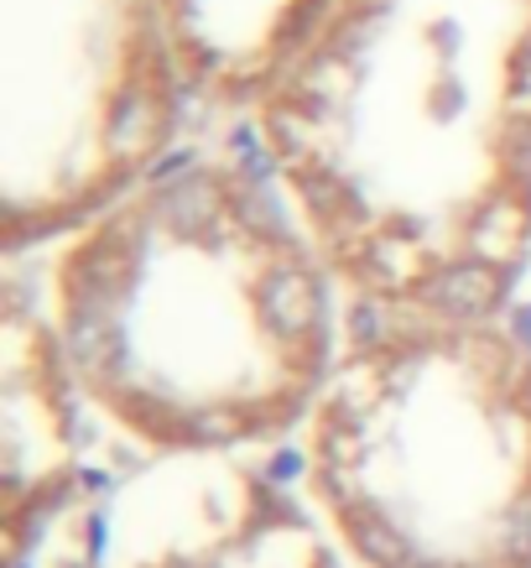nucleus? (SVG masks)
I'll return each mask as SVG.
<instances>
[{"mask_svg":"<svg viewBox=\"0 0 531 568\" xmlns=\"http://www.w3.org/2000/svg\"><path fill=\"white\" fill-rule=\"evenodd\" d=\"M355 548L370 558L376 568H411V542L396 532L386 517H355Z\"/></svg>","mask_w":531,"mask_h":568,"instance_id":"20e7f679","label":"nucleus"},{"mask_svg":"<svg viewBox=\"0 0 531 568\" xmlns=\"http://www.w3.org/2000/svg\"><path fill=\"white\" fill-rule=\"evenodd\" d=\"M183 73L156 0H0L6 241L89 220L172 156Z\"/></svg>","mask_w":531,"mask_h":568,"instance_id":"f03ea898","label":"nucleus"},{"mask_svg":"<svg viewBox=\"0 0 531 568\" xmlns=\"http://www.w3.org/2000/svg\"><path fill=\"white\" fill-rule=\"evenodd\" d=\"M411 568H443V564H428V558H417V564H411Z\"/></svg>","mask_w":531,"mask_h":568,"instance_id":"423d86ee","label":"nucleus"},{"mask_svg":"<svg viewBox=\"0 0 531 568\" xmlns=\"http://www.w3.org/2000/svg\"><path fill=\"white\" fill-rule=\"evenodd\" d=\"M193 104L251 110L308 52L334 0H156Z\"/></svg>","mask_w":531,"mask_h":568,"instance_id":"7ed1b4c3","label":"nucleus"},{"mask_svg":"<svg viewBox=\"0 0 531 568\" xmlns=\"http://www.w3.org/2000/svg\"><path fill=\"white\" fill-rule=\"evenodd\" d=\"M506 552L515 564H531V496H521L506 517Z\"/></svg>","mask_w":531,"mask_h":568,"instance_id":"39448f33","label":"nucleus"},{"mask_svg":"<svg viewBox=\"0 0 531 568\" xmlns=\"http://www.w3.org/2000/svg\"><path fill=\"white\" fill-rule=\"evenodd\" d=\"M256 131L360 303L480 324L531 245V0H334Z\"/></svg>","mask_w":531,"mask_h":568,"instance_id":"f257e3e1","label":"nucleus"}]
</instances>
